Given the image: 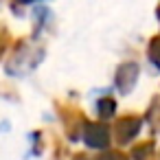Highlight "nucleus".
Segmentation results:
<instances>
[{
	"label": "nucleus",
	"mask_w": 160,
	"mask_h": 160,
	"mask_svg": "<svg viewBox=\"0 0 160 160\" xmlns=\"http://www.w3.org/2000/svg\"><path fill=\"white\" fill-rule=\"evenodd\" d=\"M151 59H153V64L160 66V42H158V40L151 44Z\"/></svg>",
	"instance_id": "nucleus-2"
},
{
	"label": "nucleus",
	"mask_w": 160,
	"mask_h": 160,
	"mask_svg": "<svg viewBox=\"0 0 160 160\" xmlns=\"http://www.w3.org/2000/svg\"><path fill=\"white\" fill-rule=\"evenodd\" d=\"M88 140L94 147L105 145L108 142V129H105V125H90L88 127Z\"/></svg>",
	"instance_id": "nucleus-1"
},
{
	"label": "nucleus",
	"mask_w": 160,
	"mask_h": 160,
	"mask_svg": "<svg viewBox=\"0 0 160 160\" xmlns=\"http://www.w3.org/2000/svg\"><path fill=\"white\" fill-rule=\"evenodd\" d=\"M105 160H125V158H123V156H118V153H112V156H108Z\"/></svg>",
	"instance_id": "nucleus-3"
}]
</instances>
